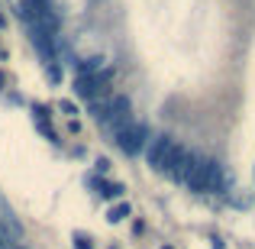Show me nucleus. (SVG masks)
<instances>
[{"mask_svg": "<svg viewBox=\"0 0 255 249\" xmlns=\"http://www.w3.org/2000/svg\"><path fill=\"white\" fill-rule=\"evenodd\" d=\"M200 162V156L194 149H184V146H174V152H171V159H168V165H165V175H168L171 181H181L184 185L187 178H191V172H194V165Z\"/></svg>", "mask_w": 255, "mask_h": 249, "instance_id": "4", "label": "nucleus"}, {"mask_svg": "<svg viewBox=\"0 0 255 249\" xmlns=\"http://www.w3.org/2000/svg\"><path fill=\"white\" fill-rule=\"evenodd\" d=\"M129 113H132L129 97L113 94V97H107V113H104V123H100V126H110V130L117 133L123 123H129Z\"/></svg>", "mask_w": 255, "mask_h": 249, "instance_id": "5", "label": "nucleus"}, {"mask_svg": "<svg viewBox=\"0 0 255 249\" xmlns=\"http://www.w3.org/2000/svg\"><path fill=\"white\" fill-rule=\"evenodd\" d=\"M113 136H117V146L126 152V156H139V152L145 149V143H149L152 130L145 123H132V120H129V123H123Z\"/></svg>", "mask_w": 255, "mask_h": 249, "instance_id": "2", "label": "nucleus"}, {"mask_svg": "<svg viewBox=\"0 0 255 249\" xmlns=\"http://www.w3.org/2000/svg\"><path fill=\"white\" fill-rule=\"evenodd\" d=\"M129 204H117V207H110V214H107V220H110V224H123L126 217H129Z\"/></svg>", "mask_w": 255, "mask_h": 249, "instance_id": "6", "label": "nucleus"}, {"mask_svg": "<svg viewBox=\"0 0 255 249\" xmlns=\"http://www.w3.org/2000/svg\"><path fill=\"white\" fill-rule=\"evenodd\" d=\"M162 249H171V246H162Z\"/></svg>", "mask_w": 255, "mask_h": 249, "instance_id": "13", "label": "nucleus"}, {"mask_svg": "<svg viewBox=\"0 0 255 249\" xmlns=\"http://www.w3.org/2000/svg\"><path fill=\"white\" fill-rule=\"evenodd\" d=\"M174 146H178V143H174L168 133H152L149 143H145V162H149V168H155V172H165V165H168Z\"/></svg>", "mask_w": 255, "mask_h": 249, "instance_id": "3", "label": "nucleus"}, {"mask_svg": "<svg viewBox=\"0 0 255 249\" xmlns=\"http://www.w3.org/2000/svg\"><path fill=\"white\" fill-rule=\"evenodd\" d=\"M0 243H3V240H0Z\"/></svg>", "mask_w": 255, "mask_h": 249, "instance_id": "14", "label": "nucleus"}, {"mask_svg": "<svg viewBox=\"0 0 255 249\" xmlns=\"http://www.w3.org/2000/svg\"><path fill=\"white\" fill-rule=\"evenodd\" d=\"M191 191H200V194H217V191H223L226 185H230V178H226V168L217 162V159H204L200 156V162L194 165V172H191V178L184 181Z\"/></svg>", "mask_w": 255, "mask_h": 249, "instance_id": "1", "label": "nucleus"}, {"mask_svg": "<svg viewBox=\"0 0 255 249\" xmlns=\"http://www.w3.org/2000/svg\"><path fill=\"white\" fill-rule=\"evenodd\" d=\"M45 71H49V78H52V81H62V68H58L55 62H49V68H45Z\"/></svg>", "mask_w": 255, "mask_h": 249, "instance_id": "10", "label": "nucleus"}, {"mask_svg": "<svg viewBox=\"0 0 255 249\" xmlns=\"http://www.w3.org/2000/svg\"><path fill=\"white\" fill-rule=\"evenodd\" d=\"M123 191H126V188L117 185V181H104V185H100V198H107V201H110V198H120Z\"/></svg>", "mask_w": 255, "mask_h": 249, "instance_id": "7", "label": "nucleus"}, {"mask_svg": "<svg viewBox=\"0 0 255 249\" xmlns=\"http://www.w3.org/2000/svg\"><path fill=\"white\" fill-rule=\"evenodd\" d=\"M100 65H104V58H100V55H94V58H87V62H81L78 75H97V71H100Z\"/></svg>", "mask_w": 255, "mask_h": 249, "instance_id": "8", "label": "nucleus"}, {"mask_svg": "<svg viewBox=\"0 0 255 249\" xmlns=\"http://www.w3.org/2000/svg\"><path fill=\"white\" fill-rule=\"evenodd\" d=\"M58 107H62L65 113H75V104H71V100H62V104H58Z\"/></svg>", "mask_w": 255, "mask_h": 249, "instance_id": "12", "label": "nucleus"}, {"mask_svg": "<svg viewBox=\"0 0 255 249\" xmlns=\"http://www.w3.org/2000/svg\"><path fill=\"white\" fill-rule=\"evenodd\" d=\"M75 249H91V237L87 233H75Z\"/></svg>", "mask_w": 255, "mask_h": 249, "instance_id": "9", "label": "nucleus"}, {"mask_svg": "<svg viewBox=\"0 0 255 249\" xmlns=\"http://www.w3.org/2000/svg\"><path fill=\"white\" fill-rule=\"evenodd\" d=\"M32 6H36V13H42V10H49V0H29Z\"/></svg>", "mask_w": 255, "mask_h": 249, "instance_id": "11", "label": "nucleus"}]
</instances>
